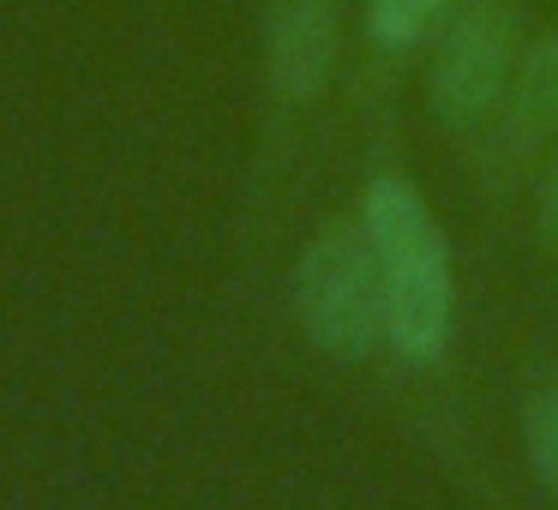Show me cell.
<instances>
[{"instance_id": "6da1fadb", "label": "cell", "mask_w": 558, "mask_h": 510, "mask_svg": "<svg viewBox=\"0 0 558 510\" xmlns=\"http://www.w3.org/2000/svg\"><path fill=\"white\" fill-rule=\"evenodd\" d=\"M361 222L373 234L378 277H385L390 349L414 366L445 361L450 325H457V277H450V241L433 205L402 174H373L361 198Z\"/></svg>"}, {"instance_id": "7a4b0ae2", "label": "cell", "mask_w": 558, "mask_h": 510, "mask_svg": "<svg viewBox=\"0 0 558 510\" xmlns=\"http://www.w3.org/2000/svg\"><path fill=\"white\" fill-rule=\"evenodd\" d=\"M294 313L313 349L330 361H373L390 349V306L378 253L361 217H342L313 234V246L294 265Z\"/></svg>"}, {"instance_id": "3957f363", "label": "cell", "mask_w": 558, "mask_h": 510, "mask_svg": "<svg viewBox=\"0 0 558 510\" xmlns=\"http://www.w3.org/2000/svg\"><path fill=\"white\" fill-rule=\"evenodd\" d=\"M522 61V25L505 0H462L433 31L426 102L450 133H474L505 109V90Z\"/></svg>"}, {"instance_id": "277c9868", "label": "cell", "mask_w": 558, "mask_h": 510, "mask_svg": "<svg viewBox=\"0 0 558 510\" xmlns=\"http://www.w3.org/2000/svg\"><path fill=\"white\" fill-rule=\"evenodd\" d=\"M342 0H265V73L289 102L325 90L337 66Z\"/></svg>"}, {"instance_id": "5b68a950", "label": "cell", "mask_w": 558, "mask_h": 510, "mask_svg": "<svg viewBox=\"0 0 558 510\" xmlns=\"http://www.w3.org/2000/svg\"><path fill=\"white\" fill-rule=\"evenodd\" d=\"M505 126H498V157H529L534 145L558 133V31L534 37L517 61V78L505 90Z\"/></svg>"}, {"instance_id": "8992f818", "label": "cell", "mask_w": 558, "mask_h": 510, "mask_svg": "<svg viewBox=\"0 0 558 510\" xmlns=\"http://www.w3.org/2000/svg\"><path fill=\"white\" fill-rule=\"evenodd\" d=\"M462 0H366V37L385 54H402L414 42H426Z\"/></svg>"}, {"instance_id": "52a82bcc", "label": "cell", "mask_w": 558, "mask_h": 510, "mask_svg": "<svg viewBox=\"0 0 558 510\" xmlns=\"http://www.w3.org/2000/svg\"><path fill=\"white\" fill-rule=\"evenodd\" d=\"M522 445H529V462L541 474V486L558 498V385H541L522 402Z\"/></svg>"}, {"instance_id": "ba28073f", "label": "cell", "mask_w": 558, "mask_h": 510, "mask_svg": "<svg viewBox=\"0 0 558 510\" xmlns=\"http://www.w3.org/2000/svg\"><path fill=\"white\" fill-rule=\"evenodd\" d=\"M534 229H541L546 253H558V157L546 162V174H541V193H534Z\"/></svg>"}]
</instances>
